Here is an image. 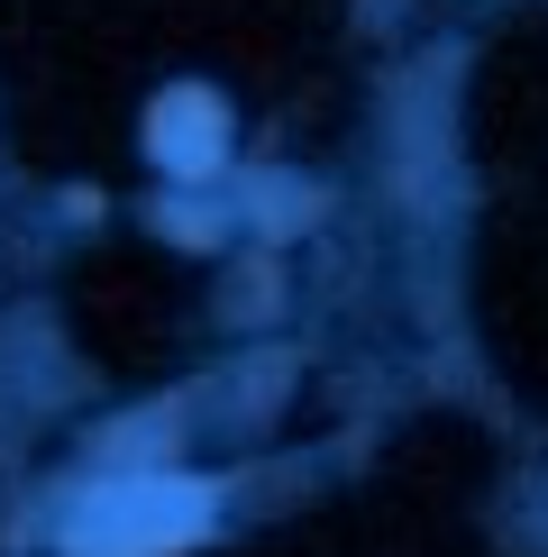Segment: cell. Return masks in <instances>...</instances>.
I'll list each match as a JSON object with an SVG mask.
<instances>
[{
    "label": "cell",
    "mask_w": 548,
    "mask_h": 557,
    "mask_svg": "<svg viewBox=\"0 0 548 557\" xmlns=\"http://www.w3.org/2000/svg\"><path fill=\"white\" fill-rule=\"evenodd\" d=\"M211 521V494L183 475H137V484H110L91 494V512L74 521V557H174L201 540Z\"/></svg>",
    "instance_id": "obj_1"
},
{
    "label": "cell",
    "mask_w": 548,
    "mask_h": 557,
    "mask_svg": "<svg viewBox=\"0 0 548 557\" xmlns=\"http://www.w3.org/2000/svg\"><path fill=\"white\" fill-rule=\"evenodd\" d=\"M147 156H155L174 183H211V174L228 165V110H220L201 83L155 91V110H147Z\"/></svg>",
    "instance_id": "obj_2"
}]
</instances>
